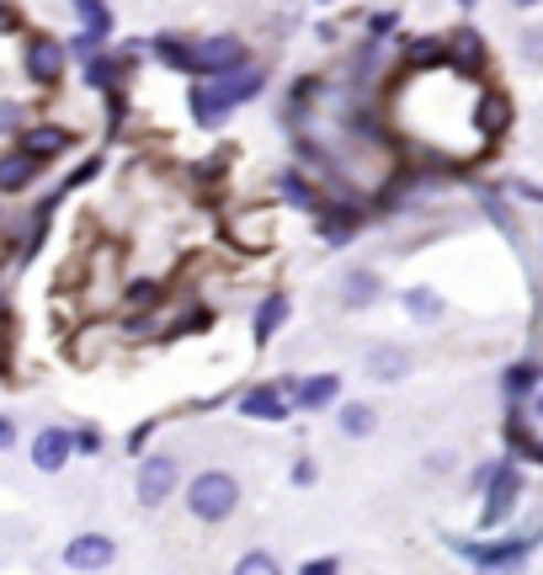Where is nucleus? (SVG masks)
I'll use <instances>...</instances> for the list:
<instances>
[{"label": "nucleus", "mask_w": 543, "mask_h": 575, "mask_svg": "<svg viewBox=\"0 0 543 575\" xmlns=\"http://www.w3.org/2000/svg\"><path fill=\"white\" fill-rule=\"evenodd\" d=\"M241 501H245L241 480L230 469H203V475L187 480V512L198 517V522H209V528L230 522V517L241 512Z\"/></svg>", "instance_id": "nucleus-1"}, {"label": "nucleus", "mask_w": 543, "mask_h": 575, "mask_svg": "<svg viewBox=\"0 0 543 575\" xmlns=\"http://www.w3.org/2000/svg\"><path fill=\"white\" fill-rule=\"evenodd\" d=\"M522 496H528V475H522V464L512 458H501V469H496V480L485 485V507H480V528H507L522 507Z\"/></svg>", "instance_id": "nucleus-2"}, {"label": "nucleus", "mask_w": 543, "mask_h": 575, "mask_svg": "<svg viewBox=\"0 0 543 575\" xmlns=\"http://www.w3.org/2000/svg\"><path fill=\"white\" fill-rule=\"evenodd\" d=\"M181 485V458L177 454H145L139 458V475H134V496H139V507H166L171 496H177Z\"/></svg>", "instance_id": "nucleus-3"}, {"label": "nucleus", "mask_w": 543, "mask_h": 575, "mask_svg": "<svg viewBox=\"0 0 543 575\" xmlns=\"http://www.w3.org/2000/svg\"><path fill=\"white\" fill-rule=\"evenodd\" d=\"M192 54H198V81H213V75H230V70L251 64V49H245L241 32H209V38L192 43Z\"/></svg>", "instance_id": "nucleus-4"}, {"label": "nucleus", "mask_w": 543, "mask_h": 575, "mask_svg": "<svg viewBox=\"0 0 543 575\" xmlns=\"http://www.w3.org/2000/svg\"><path fill=\"white\" fill-rule=\"evenodd\" d=\"M64 60H70V49H64L60 38H49V32H32L28 43H22V70H28L32 86H60Z\"/></svg>", "instance_id": "nucleus-5"}, {"label": "nucleus", "mask_w": 543, "mask_h": 575, "mask_svg": "<svg viewBox=\"0 0 543 575\" xmlns=\"http://www.w3.org/2000/svg\"><path fill=\"white\" fill-rule=\"evenodd\" d=\"M277 384L288 390L294 411H304V416L341 405V373H309V379H277Z\"/></svg>", "instance_id": "nucleus-6"}, {"label": "nucleus", "mask_w": 543, "mask_h": 575, "mask_svg": "<svg viewBox=\"0 0 543 575\" xmlns=\"http://www.w3.org/2000/svg\"><path fill=\"white\" fill-rule=\"evenodd\" d=\"M336 299H341V309H352V315L379 309V299H384V277H379V267H347V273L336 277Z\"/></svg>", "instance_id": "nucleus-7"}, {"label": "nucleus", "mask_w": 543, "mask_h": 575, "mask_svg": "<svg viewBox=\"0 0 543 575\" xmlns=\"http://www.w3.org/2000/svg\"><path fill=\"white\" fill-rule=\"evenodd\" d=\"M241 416H251V422H288L294 416V400H288V390L283 384H251V390H241Z\"/></svg>", "instance_id": "nucleus-8"}, {"label": "nucleus", "mask_w": 543, "mask_h": 575, "mask_svg": "<svg viewBox=\"0 0 543 575\" xmlns=\"http://www.w3.org/2000/svg\"><path fill=\"white\" fill-rule=\"evenodd\" d=\"M113 560H118V544H113L107 533H81V539H70V544H64V565H70V571H81V575L107 571Z\"/></svg>", "instance_id": "nucleus-9"}, {"label": "nucleus", "mask_w": 543, "mask_h": 575, "mask_svg": "<svg viewBox=\"0 0 543 575\" xmlns=\"http://www.w3.org/2000/svg\"><path fill=\"white\" fill-rule=\"evenodd\" d=\"M70 458H75V432L70 426H43L32 437V469L38 475H60Z\"/></svg>", "instance_id": "nucleus-10"}, {"label": "nucleus", "mask_w": 543, "mask_h": 575, "mask_svg": "<svg viewBox=\"0 0 543 575\" xmlns=\"http://www.w3.org/2000/svg\"><path fill=\"white\" fill-rule=\"evenodd\" d=\"M368 379L373 384H400V379H411L416 373V352L411 347H400V341H379L373 352H368Z\"/></svg>", "instance_id": "nucleus-11"}, {"label": "nucleus", "mask_w": 543, "mask_h": 575, "mask_svg": "<svg viewBox=\"0 0 543 575\" xmlns=\"http://www.w3.org/2000/svg\"><path fill=\"white\" fill-rule=\"evenodd\" d=\"M501 134H512V96L485 92L480 102H475V139H480V145H496Z\"/></svg>", "instance_id": "nucleus-12"}, {"label": "nucleus", "mask_w": 543, "mask_h": 575, "mask_svg": "<svg viewBox=\"0 0 543 575\" xmlns=\"http://www.w3.org/2000/svg\"><path fill=\"white\" fill-rule=\"evenodd\" d=\"M277 198H283L288 209H299V213H315V219H320V213L331 209V198H326L320 187L309 182L304 171H294V166H288V171H277Z\"/></svg>", "instance_id": "nucleus-13"}, {"label": "nucleus", "mask_w": 543, "mask_h": 575, "mask_svg": "<svg viewBox=\"0 0 543 575\" xmlns=\"http://www.w3.org/2000/svg\"><path fill=\"white\" fill-rule=\"evenodd\" d=\"M213 92L224 96L230 107H245V102H256V96L267 92V70L262 64H241L230 75H213Z\"/></svg>", "instance_id": "nucleus-14"}, {"label": "nucleus", "mask_w": 543, "mask_h": 575, "mask_svg": "<svg viewBox=\"0 0 543 575\" xmlns=\"http://www.w3.org/2000/svg\"><path fill=\"white\" fill-rule=\"evenodd\" d=\"M288 315H294V299L283 294V288H272L267 299L256 304V315H251V331H256V347H272L277 331L288 326Z\"/></svg>", "instance_id": "nucleus-15"}, {"label": "nucleus", "mask_w": 543, "mask_h": 575, "mask_svg": "<svg viewBox=\"0 0 543 575\" xmlns=\"http://www.w3.org/2000/svg\"><path fill=\"white\" fill-rule=\"evenodd\" d=\"M75 145V134L64 128V123H32V128H22V145L17 150H28L32 160H54V155H64Z\"/></svg>", "instance_id": "nucleus-16"}, {"label": "nucleus", "mask_w": 543, "mask_h": 575, "mask_svg": "<svg viewBox=\"0 0 543 575\" xmlns=\"http://www.w3.org/2000/svg\"><path fill=\"white\" fill-rule=\"evenodd\" d=\"M485 60H490V49H485L480 28H458V32H448V64L458 70V75H480Z\"/></svg>", "instance_id": "nucleus-17"}, {"label": "nucleus", "mask_w": 543, "mask_h": 575, "mask_svg": "<svg viewBox=\"0 0 543 575\" xmlns=\"http://www.w3.org/2000/svg\"><path fill=\"white\" fill-rule=\"evenodd\" d=\"M400 309H405L416 326H437V320L448 315V299H443L432 283H411V288L400 294Z\"/></svg>", "instance_id": "nucleus-18"}, {"label": "nucleus", "mask_w": 543, "mask_h": 575, "mask_svg": "<svg viewBox=\"0 0 543 575\" xmlns=\"http://www.w3.org/2000/svg\"><path fill=\"white\" fill-rule=\"evenodd\" d=\"M480 213L507 235V241L522 251V224H517V213H512V203H507V187H480Z\"/></svg>", "instance_id": "nucleus-19"}, {"label": "nucleus", "mask_w": 543, "mask_h": 575, "mask_svg": "<svg viewBox=\"0 0 543 575\" xmlns=\"http://www.w3.org/2000/svg\"><path fill=\"white\" fill-rule=\"evenodd\" d=\"M187 107H192V118L203 123V128H219V123H230V102L213 92V81H192V92H187Z\"/></svg>", "instance_id": "nucleus-20"}, {"label": "nucleus", "mask_w": 543, "mask_h": 575, "mask_svg": "<svg viewBox=\"0 0 543 575\" xmlns=\"http://www.w3.org/2000/svg\"><path fill=\"white\" fill-rule=\"evenodd\" d=\"M336 432H341V437H373V432H379V411H373V405H368V400H341V405H336Z\"/></svg>", "instance_id": "nucleus-21"}, {"label": "nucleus", "mask_w": 543, "mask_h": 575, "mask_svg": "<svg viewBox=\"0 0 543 575\" xmlns=\"http://www.w3.org/2000/svg\"><path fill=\"white\" fill-rule=\"evenodd\" d=\"M543 390V363H533V358H522V363H507V373H501V394H507V405H517V400H528V394Z\"/></svg>", "instance_id": "nucleus-22"}, {"label": "nucleus", "mask_w": 543, "mask_h": 575, "mask_svg": "<svg viewBox=\"0 0 543 575\" xmlns=\"http://www.w3.org/2000/svg\"><path fill=\"white\" fill-rule=\"evenodd\" d=\"M150 54L166 64V70H177V75H198V54H192V43L177 38V32H160V38H150Z\"/></svg>", "instance_id": "nucleus-23"}, {"label": "nucleus", "mask_w": 543, "mask_h": 575, "mask_svg": "<svg viewBox=\"0 0 543 575\" xmlns=\"http://www.w3.org/2000/svg\"><path fill=\"white\" fill-rule=\"evenodd\" d=\"M38 171H43V160H32L28 150L0 155V192H28L38 182Z\"/></svg>", "instance_id": "nucleus-24"}, {"label": "nucleus", "mask_w": 543, "mask_h": 575, "mask_svg": "<svg viewBox=\"0 0 543 575\" xmlns=\"http://www.w3.org/2000/svg\"><path fill=\"white\" fill-rule=\"evenodd\" d=\"M70 11L81 17V28H86V32L113 38V6H107V0H70Z\"/></svg>", "instance_id": "nucleus-25"}, {"label": "nucleus", "mask_w": 543, "mask_h": 575, "mask_svg": "<svg viewBox=\"0 0 543 575\" xmlns=\"http://www.w3.org/2000/svg\"><path fill=\"white\" fill-rule=\"evenodd\" d=\"M501 437H507L512 458H533V464H539V443H533V432H528V416H522V411H517V416H507Z\"/></svg>", "instance_id": "nucleus-26"}, {"label": "nucleus", "mask_w": 543, "mask_h": 575, "mask_svg": "<svg viewBox=\"0 0 543 575\" xmlns=\"http://www.w3.org/2000/svg\"><path fill=\"white\" fill-rule=\"evenodd\" d=\"M118 81H123V60H86V86L91 92H118Z\"/></svg>", "instance_id": "nucleus-27"}, {"label": "nucleus", "mask_w": 543, "mask_h": 575, "mask_svg": "<svg viewBox=\"0 0 543 575\" xmlns=\"http://www.w3.org/2000/svg\"><path fill=\"white\" fill-rule=\"evenodd\" d=\"M517 54H522V64L543 70V22H533V28L517 32Z\"/></svg>", "instance_id": "nucleus-28"}, {"label": "nucleus", "mask_w": 543, "mask_h": 575, "mask_svg": "<svg viewBox=\"0 0 543 575\" xmlns=\"http://www.w3.org/2000/svg\"><path fill=\"white\" fill-rule=\"evenodd\" d=\"M235 575H283V565L272 560L267 549H251V554H241V560H235Z\"/></svg>", "instance_id": "nucleus-29"}, {"label": "nucleus", "mask_w": 543, "mask_h": 575, "mask_svg": "<svg viewBox=\"0 0 543 575\" xmlns=\"http://www.w3.org/2000/svg\"><path fill=\"white\" fill-rule=\"evenodd\" d=\"M123 304H134V309H150V304H160V283H155V277L128 283V288H123Z\"/></svg>", "instance_id": "nucleus-30"}, {"label": "nucleus", "mask_w": 543, "mask_h": 575, "mask_svg": "<svg viewBox=\"0 0 543 575\" xmlns=\"http://www.w3.org/2000/svg\"><path fill=\"white\" fill-rule=\"evenodd\" d=\"M64 49H70V54H75V60H96V54H102V49H107V38H102V32H75V38H70V43H64Z\"/></svg>", "instance_id": "nucleus-31"}, {"label": "nucleus", "mask_w": 543, "mask_h": 575, "mask_svg": "<svg viewBox=\"0 0 543 575\" xmlns=\"http://www.w3.org/2000/svg\"><path fill=\"white\" fill-rule=\"evenodd\" d=\"M235 235H245V241L256 235V241H262V251H267V245H272V224H267V213H256V219L245 213L241 224H235Z\"/></svg>", "instance_id": "nucleus-32"}, {"label": "nucleus", "mask_w": 543, "mask_h": 575, "mask_svg": "<svg viewBox=\"0 0 543 575\" xmlns=\"http://www.w3.org/2000/svg\"><path fill=\"white\" fill-rule=\"evenodd\" d=\"M28 107H22V102H0V139H6V134H22V128H28Z\"/></svg>", "instance_id": "nucleus-33"}, {"label": "nucleus", "mask_w": 543, "mask_h": 575, "mask_svg": "<svg viewBox=\"0 0 543 575\" xmlns=\"http://www.w3.org/2000/svg\"><path fill=\"white\" fill-rule=\"evenodd\" d=\"M394 22H400L394 11H373V17H368V38H373V43H384V38L394 32Z\"/></svg>", "instance_id": "nucleus-34"}, {"label": "nucleus", "mask_w": 543, "mask_h": 575, "mask_svg": "<svg viewBox=\"0 0 543 575\" xmlns=\"http://www.w3.org/2000/svg\"><path fill=\"white\" fill-rule=\"evenodd\" d=\"M507 198H528V203H539V209H543V187L539 182H522V177H507Z\"/></svg>", "instance_id": "nucleus-35"}, {"label": "nucleus", "mask_w": 543, "mask_h": 575, "mask_svg": "<svg viewBox=\"0 0 543 575\" xmlns=\"http://www.w3.org/2000/svg\"><path fill=\"white\" fill-rule=\"evenodd\" d=\"M496 469H501V458H490V464H475V475H469V490H480V496H485V485L496 480Z\"/></svg>", "instance_id": "nucleus-36"}, {"label": "nucleus", "mask_w": 543, "mask_h": 575, "mask_svg": "<svg viewBox=\"0 0 543 575\" xmlns=\"http://www.w3.org/2000/svg\"><path fill=\"white\" fill-rule=\"evenodd\" d=\"M315 480H320V469H315V458H309V454H299V458H294V485H315Z\"/></svg>", "instance_id": "nucleus-37"}, {"label": "nucleus", "mask_w": 543, "mask_h": 575, "mask_svg": "<svg viewBox=\"0 0 543 575\" xmlns=\"http://www.w3.org/2000/svg\"><path fill=\"white\" fill-rule=\"evenodd\" d=\"M75 448H81V454H96V448H102V432H96V426H81V432H75Z\"/></svg>", "instance_id": "nucleus-38"}, {"label": "nucleus", "mask_w": 543, "mask_h": 575, "mask_svg": "<svg viewBox=\"0 0 543 575\" xmlns=\"http://www.w3.org/2000/svg\"><path fill=\"white\" fill-rule=\"evenodd\" d=\"M299 575H341V565L336 560H309V565H299Z\"/></svg>", "instance_id": "nucleus-39"}, {"label": "nucleus", "mask_w": 543, "mask_h": 575, "mask_svg": "<svg viewBox=\"0 0 543 575\" xmlns=\"http://www.w3.org/2000/svg\"><path fill=\"white\" fill-rule=\"evenodd\" d=\"M96 171H102V160H86V166H75V171H70V187L91 182V177H96Z\"/></svg>", "instance_id": "nucleus-40"}, {"label": "nucleus", "mask_w": 543, "mask_h": 575, "mask_svg": "<svg viewBox=\"0 0 543 575\" xmlns=\"http://www.w3.org/2000/svg\"><path fill=\"white\" fill-rule=\"evenodd\" d=\"M150 432H155V422L134 426V432H128V448H134V454H139V448H145V443H150Z\"/></svg>", "instance_id": "nucleus-41"}, {"label": "nucleus", "mask_w": 543, "mask_h": 575, "mask_svg": "<svg viewBox=\"0 0 543 575\" xmlns=\"http://www.w3.org/2000/svg\"><path fill=\"white\" fill-rule=\"evenodd\" d=\"M522 565H528V560H517V565H475V571L480 575H522Z\"/></svg>", "instance_id": "nucleus-42"}, {"label": "nucleus", "mask_w": 543, "mask_h": 575, "mask_svg": "<svg viewBox=\"0 0 543 575\" xmlns=\"http://www.w3.org/2000/svg\"><path fill=\"white\" fill-rule=\"evenodd\" d=\"M17 443V416H0V448H11Z\"/></svg>", "instance_id": "nucleus-43"}, {"label": "nucleus", "mask_w": 543, "mask_h": 575, "mask_svg": "<svg viewBox=\"0 0 543 575\" xmlns=\"http://www.w3.org/2000/svg\"><path fill=\"white\" fill-rule=\"evenodd\" d=\"M0 32H17V11L11 6H0Z\"/></svg>", "instance_id": "nucleus-44"}, {"label": "nucleus", "mask_w": 543, "mask_h": 575, "mask_svg": "<svg viewBox=\"0 0 543 575\" xmlns=\"http://www.w3.org/2000/svg\"><path fill=\"white\" fill-rule=\"evenodd\" d=\"M512 11H533V6H543V0H507Z\"/></svg>", "instance_id": "nucleus-45"}, {"label": "nucleus", "mask_w": 543, "mask_h": 575, "mask_svg": "<svg viewBox=\"0 0 543 575\" xmlns=\"http://www.w3.org/2000/svg\"><path fill=\"white\" fill-rule=\"evenodd\" d=\"M533 416H543V390L533 394Z\"/></svg>", "instance_id": "nucleus-46"}, {"label": "nucleus", "mask_w": 543, "mask_h": 575, "mask_svg": "<svg viewBox=\"0 0 543 575\" xmlns=\"http://www.w3.org/2000/svg\"><path fill=\"white\" fill-rule=\"evenodd\" d=\"M469 6H475V0H458V11H469Z\"/></svg>", "instance_id": "nucleus-47"}, {"label": "nucleus", "mask_w": 543, "mask_h": 575, "mask_svg": "<svg viewBox=\"0 0 543 575\" xmlns=\"http://www.w3.org/2000/svg\"><path fill=\"white\" fill-rule=\"evenodd\" d=\"M539 464H543V443H539Z\"/></svg>", "instance_id": "nucleus-48"}, {"label": "nucleus", "mask_w": 543, "mask_h": 575, "mask_svg": "<svg viewBox=\"0 0 543 575\" xmlns=\"http://www.w3.org/2000/svg\"><path fill=\"white\" fill-rule=\"evenodd\" d=\"M320 6H336V0H320Z\"/></svg>", "instance_id": "nucleus-49"}]
</instances>
